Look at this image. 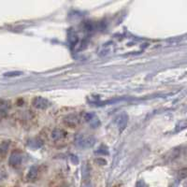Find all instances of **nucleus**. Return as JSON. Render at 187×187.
Wrapping results in <instances>:
<instances>
[{"instance_id": "obj_1", "label": "nucleus", "mask_w": 187, "mask_h": 187, "mask_svg": "<svg viewBox=\"0 0 187 187\" xmlns=\"http://www.w3.org/2000/svg\"><path fill=\"white\" fill-rule=\"evenodd\" d=\"M96 139L94 137H85L82 134H79L76 137V143L82 148H90L95 144Z\"/></svg>"}, {"instance_id": "obj_2", "label": "nucleus", "mask_w": 187, "mask_h": 187, "mask_svg": "<svg viewBox=\"0 0 187 187\" xmlns=\"http://www.w3.org/2000/svg\"><path fill=\"white\" fill-rule=\"evenodd\" d=\"M81 120L82 118L80 115L73 113V114H69L66 116L63 120V123L68 127H76L78 124L81 123Z\"/></svg>"}, {"instance_id": "obj_3", "label": "nucleus", "mask_w": 187, "mask_h": 187, "mask_svg": "<svg viewBox=\"0 0 187 187\" xmlns=\"http://www.w3.org/2000/svg\"><path fill=\"white\" fill-rule=\"evenodd\" d=\"M32 105L34 108H38V110H45L50 106V102L44 97H37L32 100Z\"/></svg>"}, {"instance_id": "obj_4", "label": "nucleus", "mask_w": 187, "mask_h": 187, "mask_svg": "<svg viewBox=\"0 0 187 187\" xmlns=\"http://www.w3.org/2000/svg\"><path fill=\"white\" fill-rule=\"evenodd\" d=\"M22 163V155L19 152L14 151L11 152L9 159V164L13 167H17L21 165Z\"/></svg>"}, {"instance_id": "obj_5", "label": "nucleus", "mask_w": 187, "mask_h": 187, "mask_svg": "<svg viewBox=\"0 0 187 187\" xmlns=\"http://www.w3.org/2000/svg\"><path fill=\"white\" fill-rule=\"evenodd\" d=\"M127 121H128V117L126 113H122L119 115L116 123H117V126H118L120 132H123L124 129H126V127L127 126Z\"/></svg>"}, {"instance_id": "obj_6", "label": "nucleus", "mask_w": 187, "mask_h": 187, "mask_svg": "<svg viewBox=\"0 0 187 187\" xmlns=\"http://www.w3.org/2000/svg\"><path fill=\"white\" fill-rule=\"evenodd\" d=\"M83 118L85 119L86 122H88L90 123V126L93 127H97L100 123L98 118L97 117V115L95 113H85Z\"/></svg>"}, {"instance_id": "obj_7", "label": "nucleus", "mask_w": 187, "mask_h": 187, "mask_svg": "<svg viewBox=\"0 0 187 187\" xmlns=\"http://www.w3.org/2000/svg\"><path fill=\"white\" fill-rule=\"evenodd\" d=\"M52 138L54 141H58L60 139H63L64 138L67 137V132L61 128H55L52 132Z\"/></svg>"}, {"instance_id": "obj_8", "label": "nucleus", "mask_w": 187, "mask_h": 187, "mask_svg": "<svg viewBox=\"0 0 187 187\" xmlns=\"http://www.w3.org/2000/svg\"><path fill=\"white\" fill-rule=\"evenodd\" d=\"M38 174V167L34 166L32 167H30L28 173L26 175V180L28 182H34L37 179Z\"/></svg>"}, {"instance_id": "obj_9", "label": "nucleus", "mask_w": 187, "mask_h": 187, "mask_svg": "<svg viewBox=\"0 0 187 187\" xmlns=\"http://www.w3.org/2000/svg\"><path fill=\"white\" fill-rule=\"evenodd\" d=\"M9 141L6 140V141H3L1 144H0V156L1 157H5L8 151H9Z\"/></svg>"}, {"instance_id": "obj_10", "label": "nucleus", "mask_w": 187, "mask_h": 187, "mask_svg": "<svg viewBox=\"0 0 187 187\" xmlns=\"http://www.w3.org/2000/svg\"><path fill=\"white\" fill-rule=\"evenodd\" d=\"M68 40H69V42H70L71 46L76 45V44H77V42H78V40H79V38H78L77 34L74 32L73 30H71L70 32H69V34H68Z\"/></svg>"}, {"instance_id": "obj_11", "label": "nucleus", "mask_w": 187, "mask_h": 187, "mask_svg": "<svg viewBox=\"0 0 187 187\" xmlns=\"http://www.w3.org/2000/svg\"><path fill=\"white\" fill-rule=\"evenodd\" d=\"M187 128V119L185 120H181L180 122H178V123L176 124V128L175 131L176 132H180L183 129Z\"/></svg>"}, {"instance_id": "obj_12", "label": "nucleus", "mask_w": 187, "mask_h": 187, "mask_svg": "<svg viewBox=\"0 0 187 187\" xmlns=\"http://www.w3.org/2000/svg\"><path fill=\"white\" fill-rule=\"evenodd\" d=\"M9 108V103L7 101H0V112H5Z\"/></svg>"}, {"instance_id": "obj_13", "label": "nucleus", "mask_w": 187, "mask_h": 187, "mask_svg": "<svg viewBox=\"0 0 187 187\" xmlns=\"http://www.w3.org/2000/svg\"><path fill=\"white\" fill-rule=\"evenodd\" d=\"M7 178V173H6V171L2 168H0V181H2L4 179Z\"/></svg>"}, {"instance_id": "obj_14", "label": "nucleus", "mask_w": 187, "mask_h": 187, "mask_svg": "<svg viewBox=\"0 0 187 187\" xmlns=\"http://www.w3.org/2000/svg\"><path fill=\"white\" fill-rule=\"evenodd\" d=\"M82 187H92V184L90 182H86V183H84V185Z\"/></svg>"}]
</instances>
